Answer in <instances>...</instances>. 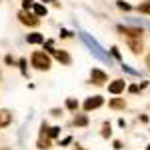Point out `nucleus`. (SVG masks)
<instances>
[{"label": "nucleus", "mask_w": 150, "mask_h": 150, "mask_svg": "<svg viewBox=\"0 0 150 150\" xmlns=\"http://www.w3.org/2000/svg\"><path fill=\"white\" fill-rule=\"evenodd\" d=\"M30 62H32V66L38 68V70H48L50 68V58H48V54H44V52H34L32 58H30Z\"/></svg>", "instance_id": "f257e3e1"}, {"label": "nucleus", "mask_w": 150, "mask_h": 150, "mask_svg": "<svg viewBox=\"0 0 150 150\" xmlns=\"http://www.w3.org/2000/svg\"><path fill=\"white\" fill-rule=\"evenodd\" d=\"M18 18H20V22H22V24H28V26H36V24L40 22V18L36 16L34 12H26V10L18 12Z\"/></svg>", "instance_id": "f03ea898"}, {"label": "nucleus", "mask_w": 150, "mask_h": 150, "mask_svg": "<svg viewBox=\"0 0 150 150\" xmlns=\"http://www.w3.org/2000/svg\"><path fill=\"white\" fill-rule=\"evenodd\" d=\"M104 104V98L102 96H92V98H86V102H84V110L86 112H90L94 108H100Z\"/></svg>", "instance_id": "7ed1b4c3"}, {"label": "nucleus", "mask_w": 150, "mask_h": 150, "mask_svg": "<svg viewBox=\"0 0 150 150\" xmlns=\"http://www.w3.org/2000/svg\"><path fill=\"white\" fill-rule=\"evenodd\" d=\"M90 78H92V82L96 84V86H102L104 82L108 80V76L104 74L102 70H98V68H92V72H90Z\"/></svg>", "instance_id": "20e7f679"}, {"label": "nucleus", "mask_w": 150, "mask_h": 150, "mask_svg": "<svg viewBox=\"0 0 150 150\" xmlns=\"http://www.w3.org/2000/svg\"><path fill=\"white\" fill-rule=\"evenodd\" d=\"M122 34H128V38H142V28H130V26H118Z\"/></svg>", "instance_id": "39448f33"}, {"label": "nucleus", "mask_w": 150, "mask_h": 150, "mask_svg": "<svg viewBox=\"0 0 150 150\" xmlns=\"http://www.w3.org/2000/svg\"><path fill=\"white\" fill-rule=\"evenodd\" d=\"M124 88H126L124 80H114L112 84H108V92L110 94H120V92H124Z\"/></svg>", "instance_id": "423d86ee"}, {"label": "nucleus", "mask_w": 150, "mask_h": 150, "mask_svg": "<svg viewBox=\"0 0 150 150\" xmlns=\"http://www.w3.org/2000/svg\"><path fill=\"white\" fill-rule=\"evenodd\" d=\"M126 44L130 46V50L134 54H140L142 52V38H126Z\"/></svg>", "instance_id": "0eeeda50"}, {"label": "nucleus", "mask_w": 150, "mask_h": 150, "mask_svg": "<svg viewBox=\"0 0 150 150\" xmlns=\"http://www.w3.org/2000/svg\"><path fill=\"white\" fill-rule=\"evenodd\" d=\"M52 54H54V56H56V60H58V62H62V64H70V62H72V60H70V56L64 52V50H54Z\"/></svg>", "instance_id": "6e6552de"}, {"label": "nucleus", "mask_w": 150, "mask_h": 150, "mask_svg": "<svg viewBox=\"0 0 150 150\" xmlns=\"http://www.w3.org/2000/svg\"><path fill=\"white\" fill-rule=\"evenodd\" d=\"M10 120H12V114L8 112V110H0V128L8 126V124H10Z\"/></svg>", "instance_id": "1a4fd4ad"}, {"label": "nucleus", "mask_w": 150, "mask_h": 150, "mask_svg": "<svg viewBox=\"0 0 150 150\" xmlns=\"http://www.w3.org/2000/svg\"><path fill=\"white\" fill-rule=\"evenodd\" d=\"M26 42H28V44H42V42H44V36L38 34V32L28 34V36H26Z\"/></svg>", "instance_id": "9d476101"}, {"label": "nucleus", "mask_w": 150, "mask_h": 150, "mask_svg": "<svg viewBox=\"0 0 150 150\" xmlns=\"http://www.w3.org/2000/svg\"><path fill=\"white\" fill-rule=\"evenodd\" d=\"M34 14L40 18V16H46L48 14V10H46V6L44 4H34Z\"/></svg>", "instance_id": "9b49d317"}, {"label": "nucleus", "mask_w": 150, "mask_h": 150, "mask_svg": "<svg viewBox=\"0 0 150 150\" xmlns=\"http://www.w3.org/2000/svg\"><path fill=\"white\" fill-rule=\"evenodd\" d=\"M74 124H76V126H86V124H88V116L86 114H78L76 118H74Z\"/></svg>", "instance_id": "f8f14e48"}, {"label": "nucleus", "mask_w": 150, "mask_h": 150, "mask_svg": "<svg viewBox=\"0 0 150 150\" xmlns=\"http://www.w3.org/2000/svg\"><path fill=\"white\" fill-rule=\"evenodd\" d=\"M126 102H124V98H114V100H110V108H124Z\"/></svg>", "instance_id": "ddd939ff"}, {"label": "nucleus", "mask_w": 150, "mask_h": 150, "mask_svg": "<svg viewBox=\"0 0 150 150\" xmlns=\"http://www.w3.org/2000/svg\"><path fill=\"white\" fill-rule=\"evenodd\" d=\"M66 108H68V110H78V102H76L74 98H68V100H66Z\"/></svg>", "instance_id": "4468645a"}, {"label": "nucleus", "mask_w": 150, "mask_h": 150, "mask_svg": "<svg viewBox=\"0 0 150 150\" xmlns=\"http://www.w3.org/2000/svg\"><path fill=\"white\" fill-rule=\"evenodd\" d=\"M58 134H60V126H52V128H48V136H50V138H56Z\"/></svg>", "instance_id": "2eb2a0df"}, {"label": "nucleus", "mask_w": 150, "mask_h": 150, "mask_svg": "<svg viewBox=\"0 0 150 150\" xmlns=\"http://www.w3.org/2000/svg\"><path fill=\"white\" fill-rule=\"evenodd\" d=\"M102 136H104V138H110V136H112V130H110V124H104V128H102Z\"/></svg>", "instance_id": "dca6fc26"}, {"label": "nucleus", "mask_w": 150, "mask_h": 150, "mask_svg": "<svg viewBox=\"0 0 150 150\" xmlns=\"http://www.w3.org/2000/svg\"><path fill=\"white\" fill-rule=\"evenodd\" d=\"M138 10H140V12H144V14H150V2H146V4H140Z\"/></svg>", "instance_id": "f3484780"}, {"label": "nucleus", "mask_w": 150, "mask_h": 150, "mask_svg": "<svg viewBox=\"0 0 150 150\" xmlns=\"http://www.w3.org/2000/svg\"><path fill=\"white\" fill-rule=\"evenodd\" d=\"M38 148H48V140L46 138H44V140L40 138V140H38Z\"/></svg>", "instance_id": "a211bd4d"}, {"label": "nucleus", "mask_w": 150, "mask_h": 150, "mask_svg": "<svg viewBox=\"0 0 150 150\" xmlns=\"http://www.w3.org/2000/svg\"><path fill=\"white\" fill-rule=\"evenodd\" d=\"M118 8H122V10H130V4H126V2H118Z\"/></svg>", "instance_id": "6ab92c4d"}, {"label": "nucleus", "mask_w": 150, "mask_h": 150, "mask_svg": "<svg viewBox=\"0 0 150 150\" xmlns=\"http://www.w3.org/2000/svg\"><path fill=\"white\" fill-rule=\"evenodd\" d=\"M18 64H20V70H22V74H26V60H20V62H18Z\"/></svg>", "instance_id": "aec40b11"}, {"label": "nucleus", "mask_w": 150, "mask_h": 150, "mask_svg": "<svg viewBox=\"0 0 150 150\" xmlns=\"http://www.w3.org/2000/svg\"><path fill=\"white\" fill-rule=\"evenodd\" d=\"M128 90H130V92H132V94H136V92H138V90H140V86H136V84H132V86H130Z\"/></svg>", "instance_id": "412c9836"}, {"label": "nucleus", "mask_w": 150, "mask_h": 150, "mask_svg": "<svg viewBox=\"0 0 150 150\" xmlns=\"http://www.w3.org/2000/svg\"><path fill=\"white\" fill-rule=\"evenodd\" d=\"M70 142H72V138H70V136H66V138L62 140V142H60V144H62V146H66V144H70Z\"/></svg>", "instance_id": "4be33fe9"}, {"label": "nucleus", "mask_w": 150, "mask_h": 150, "mask_svg": "<svg viewBox=\"0 0 150 150\" xmlns=\"http://www.w3.org/2000/svg\"><path fill=\"white\" fill-rule=\"evenodd\" d=\"M114 148H116V150L122 148V142H120V140H114Z\"/></svg>", "instance_id": "5701e85b"}, {"label": "nucleus", "mask_w": 150, "mask_h": 150, "mask_svg": "<svg viewBox=\"0 0 150 150\" xmlns=\"http://www.w3.org/2000/svg\"><path fill=\"white\" fill-rule=\"evenodd\" d=\"M112 54H114L116 58H120V52H118V48H116V46H112Z\"/></svg>", "instance_id": "b1692460"}, {"label": "nucleus", "mask_w": 150, "mask_h": 150, "mask_svg": "<svg viewBox=\"0 0 150 150\" xmlns=\"http://www.w3.org/2000/svg\"><path fill=\"white\" fill-rule=\"evenodd\" d=\"M60 34L64 36V38H68V36H72V34H70V32H68V30H62V32H60Z\"/></svg>", "instance_id": "393cba45"}, {"label": "nucleus", "mask_w": 150, "mask_h": 150, "mask_svg": "<svg viewBox=\"0 0 150 150\" xmlns=\"http://www.w3.org/2000/svg\"><path fill=\"white\" fill-rule=\"evenodd\" d=\"M146 66H148V68H150V54H148V56H146Z\"/></svg>", "instance_id": "a878e982"}, {"label": "nucleus", "mask_w": 150, "mask_h": 150, "mask_svg": "<svg viewBox=\"0 0 150 150\" xmlns=\"http://www.w3.org/2000/svg\"><path fill=\"white\" fill-rule=\"evenodd\" d=\"M42 2H54V0H42Z\"/></svg>", "instance_id": "bb28decb"}, {"label": "nucleus", "mask_w": 150, "mask_h": 150, "mask_svg": "<svg viewBox=\"0 0 150 150\" xmlns=\"http://www.w3.org/2000/svg\"><path fill=\"white\" fill-rule=\"evenodd\" d=\"M148 150H150V146H148Z\"/></svg>", "instance_id": "cd10ccee"}]
</instances>
